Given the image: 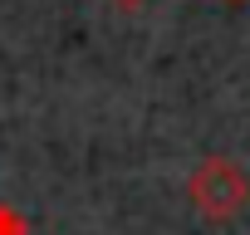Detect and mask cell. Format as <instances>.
Listing matches in <instances>:
<instances>
[{
  "mask_svg": "<svg viewBox=\"0 0 250 235\" xmlns=\"http://www.w3.org/2000/svg\"><path fill=\"white\" fill-rule=\"evenodd\" d=\"M108 5H113V10H123V15H138L147 0H108Z\"/></svg>",
  "mask_w": 250,
  "mask_h": 235,
  "instance_id": "obj_3",
  "label": "cell"
},
{
  "mask_svg": "<svg viewBox=\"0 0 250 235\" xmlns=\"http://www.w3.org/2000/svg\"><path fill=\"white\" fill-rule=\"evenodd\" d=\"M0 235H30L25 211H20V206H10V201H0Z\"/></svg>",
  "mask_w": 250,
  "mask_h": 235,
  "instance_id": "obj_2",
  "label": "cell"
},
{
  "mask_svg": "<svg viewBox=\"0 0 250 235\" xmlns=\"http://www.w3.org/2000/svg\"><path fill=\"white\" fill-rule=\"evenodd\" d=\"M187 201H191V211H196L201 220L226 225V220H235V215L250 206V176H245V167H240L235 157L211 152V157H201V162L191 167V176H187Z\"/></svg>",
  "mask_w": 250,
  "mask_h": 235,
  "instance_id": "obj_1",
  "label": "cell"
},
{
  "mask_svg": "<svg viewBox=\"0 0 250 235\" xmlns=\"http://www.w3.org/2000/svg\"><path fill=\"white\" fill-rule=\"evenodd\" d=\"M226 5H245V0H226Z\"/></svg>",
  "mask_w": 250,
  "mask_h": 235,
  "instance_id": "obj_4",
  "label": "cell"
}]
</instances>
